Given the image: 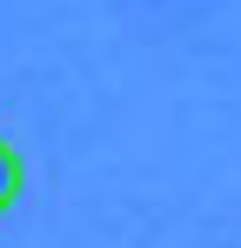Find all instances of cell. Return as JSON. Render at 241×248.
Wrapping results in <instances>:
<instances>
[{"label": "cell", "instance_id": "1", "mask_svg": "<svg viewBox=\"0 0 241 248\" xmlns=\"http://www.w3.org/2000/svg\"><path fill=\"white\" fill-rule=\"evenodd\" d=\"M20 188H27V168H20V155H14V141H0V215L20 202Z\"/></svg>", "mask_w": 241, "mask_h": 248}]
</instances>
